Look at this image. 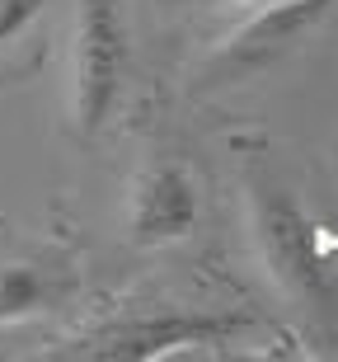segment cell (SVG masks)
I'll list each match as a JSON object with an SVG mask.
<instances>
[{
	"instance_id": "cell-7",
	"label": "cell",
	"mask_w": 338,
	"mask_h": 362,
	"mask_svg": "<svg viewBox=\"0 0 338 362\" xmlns=\"http://www.w3.org/2000/svg\"><path fill=\"white\" fill-rule=\"evenodd\" d=\"M52 0H0V71L19 76L38 62V28Z\"/></svg>"
},
{
	"instance_id": "cell-3",
	"label": "cell",
	"mask_w": 338,
	"mask_h": 362,
	"mask_svg": "<svg viewBox=\"0 0 338 362\" xmlns=\"http://www.w3.org/2000/svg\"><path fill=\"white\" fill-rule=\"evenodd\" d=\"M66 42V118L76 141H95L118 113L127 85V0H71Z\"/></svg>"
},
{
	"instance_id": "cell-6",
	"label": "cell",
	"mask_w": 338,
	"mask_h": 362,
	"mask_svg": "<svg viewBox=\"0 0 338 362\" xmlns=\"http://www.w3.org/2000/svg\"><path fill=\"white\" fill-rule=\"evenodd\" d=\"M80 296V264L71 250H24L0 259V329L61 310Z\"/></svg>"
},
{
	"instance_id": "cell-4",
	"label": "cell",
	"mask_w": 338,
	"mask_h": 362,
	"mask_svg": "<svg viewBox=\"0 0 338 362\" xmlns=\"http://www.w3.org/2000/svg\"><path fill=\"white\" fill-rule=\"evenodd\" d=\"M329 10L334 0H268V5L235 10L240 19L221 38L207 42L203 57L193 62V90H230L263 76L268 66L296 52L325 24Z\"/></svg>"
},
{
	"instance_id": "cell-2",
	"label": "cell",
	"mask_w": 338,
	"mask_h": 362,
	"mask_svg": "<svg viewBox=\"0 0 338 362\" xmlns=\"http://www.w3.org/2000/svg\"><path fill=\"white\" fill-rule=\"evenodd\" d=\"M240 207H244L249 250H254L263 278L272 282V292L296 315H306V325L329 334L338 320V273L325 255L320 226L258 165H249L240 175Z\"/></svg>"
},
{
	"instance_id": "cell-1",
	"label": "cell",
	"mask_w": 338,
	"mask_h": 362,
	"mask_svg": "<svg viewBox=\"0 0 338 362\" xmlns=\"http://www.w3.org/2000/svg\"><path fill=\"white\" fill-rule=\"evenodd\" d=\"M263 329L258 310L240 301H183V296H122L118 306L99 310L80 329H71L47 358L71 362H150L174 353L235 344Z\"/></svg>"
},
{
	"instance_id": "cell-8",
	"label": "cell",
	"mask_w": 338,
	"mask_h": 362,
	"mask_svg": "<svg viewBox=\"0 0 338 362\" xmlns=\"http://www.w3.org/2000/svg\"><path fill=\"white\" fill-rule=\"evenodd\" d=\"M203 5H221V10H249V5H268V0H203Z\"/></svg>"
},
{
	"instance_id": "cell-5",
	"label": "cell",
	"mask_w": 338,
	"mask_h": 362,
	"mask_svg": "<svg viewBox=\"0 0 338 362\" xmlns=\"http://www.w3.org/2000/svg\"><path fill=\"white\" fill-rule=\"evenodd\" d=\"M203 221V184L193 165L179 156H150L127 184L122 202V226L136 250H164V245L188 240Z\"/></svg>"
}]
</instances>
